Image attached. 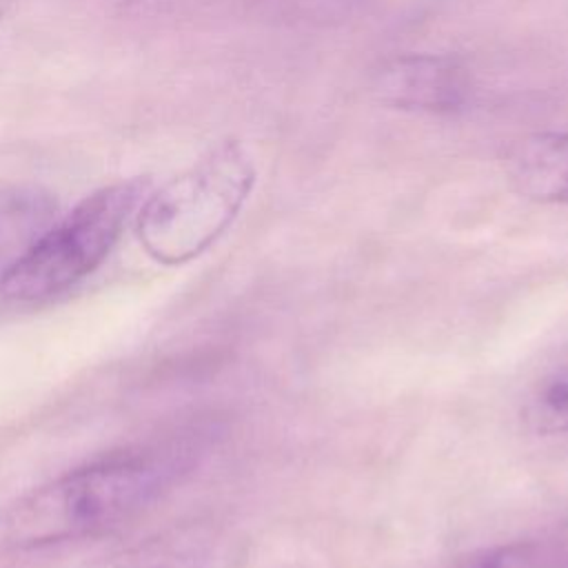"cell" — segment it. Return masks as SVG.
<instances>
[{
  "label": "cell",
  "mask_w": 568,
  "mask_h": 568,
  "mask_svg": "<svg viewBox=\"0 0 568 568\" xmlns=\"http://www.w3.org/2000/svg\"><path fill=\"white\" fill-rule=\"evenodd\" d=\"M521 568H568V537L555 541H526Z\"/></svg>",
  "instance_id": "9"
},
{
  "label": "cell",
  "mask_w": 568,
  "mask_h": 568,
  "mask_svg": "<svg viewBox=\"0 0 568 568\" xmlns=\"http://www.w3.org/2000/svg\"><path fill=\"white\" fill-rule=\"evenodd\" d=\"M255 184L248 151L226 140L191 169L149 195L138 215V237L160 264L202 255L233 224Z\"/></svg>",
  "instance_id": "2"
},
{
  "label": "cell",
  "mask_w": 568,
  "mask_h": 568,
  "mask_svg": "<svg viewBox=\"0 0 568 568\" xmlns=\"http://www.w3.org/2000/svg\"><path fill=\"white\" fill-rule=\"evenodd\" d=\"M371 93L390 109L455 115L473 95L468 67L439 53H408L384 62L371 78Z\"/></svg>",
  "instance_id": "4"
},
{
  "label": "cell",
  "mask_w": 568,
  "mask_h": 568,
  "mask_svg": "<svg viewBox=\"0 0 568 568\" xmlns=\"http://www.w3.org/2000/svg\"><path fill=\"white\" fill-rule=\"evenodd\" d=\"M524 419L541 435L568 433V362L539 379L526 399Z\"/></svg>",
  "instance_id": "8"
},
{
  "label": "cell",
  "mask_w": 568,
  "mask_h": 568,
  "mask_svg": "<svg viewBox=\"0 0 568 568\" xmlns=\"http://www.w3.org/2000/svg\"><path fill=\"white\" fill-rule=\"evenodd\" d=\"M58 204L40 186L0 184V277L55 222Z\"/></svg>",
  "instance_id": "6"
},
{
  "label": "cell",
  "mask_w": 568,
  "mask_h": 568,
  "mask_svg": "<svg viewBox=\"0 0 568 568\" xmlns=\"http://www.w3.org/2000/svg\"><path fill=\"white\" fill-rule=\"evenodd\" d=\"M504 164L521 195L537 202H568V131H541L517 140Z\"/></svg>",
  "instance_id": "5"
},
{
  "label": "cell",
  "mask_w": 568,
  "mask_h": 568,
  "mask_svg": "<svg viewBox=\"0 0 568 568\" xmlns=\"http://www.w3.org/2000/svg\"><path fill=\"white\" fill-rule=\"evenodd\" d=\"M211 537L202 526L182 524L155 532L109 557L102 568H206Z\"/></svg>",
  "instance_id": "7"
},
{
  "label": "cell",
  "mask_w": 568,
  "mask_h": 568,
  "mask_svg": "<svg viewBox=\"0 0 568 568\" xmlns=\"http://www.w3.org/2000/svg\"><path fill=\"white\" fill-rule=\"evenodd\" d=\"M144 189L146 182L126 180L84 197L0 277L2 295L13 302H38L91 275L115 246Z\"/></svg>",
  "instance_id": "3"
},
{
  "label": "cell",
  "mask_w": 568,
  "mask_h": 568,
  "mask_svg": "<svg viewBox=\"0 0 568 568\" xmlns=\"http://www.w3.org/2000/svg\"><path fill=\"white\" fill-rule=\"evenodd\" d=\"M220 437L200 422L171 439L111 453L29 490L0 513L2 550H38L109 532L158 501Z\"/></svg>",
  "instance_id": "1"
},
{
  "label": "cell",
  "mask_w": 568,
  "mask_h": 568,
  "mask_svg": "<svg viewBox=\"0 0 568 568\" xmlns=\"http://www.w3.org/2000/svg\"><path fill=\"white\" fill-rule=\"evenodd\" d=\"M566 535H568V530H566Z\"/></svg>",
  "instance_id": "10"
}]
</instances>
